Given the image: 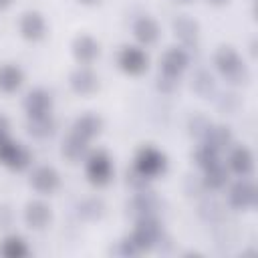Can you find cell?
<instances>
[{"label": "cell", "mask_w": 258, "mask_h": 258, "mask_svg": "<svg viewBox=\"0 0 258 258\" xmlns=\"http://www.w3.org/2000/svg\"><path fill=\"white\" fill-rule=\"evenodd\" d=\"M214 64L224 75V79H228L232 85H242V83H246L250 79L248 67L242 62L240 54L232 46L218 48V52L214 56Z\"/></svg>", "instance_id": "obj_1"}, {"label": "cell", "mask_w": 258, "mask_h": 258, "mask_svg": "<svg viewBox=\"0 0 258 258\" xmlns=\"http://www.w3.org/2000/svg\"><path fill=\"white\" fill-rule=\"evenodd\" d=\"M131 242L135 244V248L139 252H147L153 250L159 240L163 238V228L159 224V220L155 216H147V218H139L135 224V230L131 232Z\"/></svg>", "instance_id": "obj_2"}, {"label": "cell", "mask_w": 258, "mask_h": 258, "mask_svg": "<svg viewBox=\"0 0 258 258\" xmlns=\"http://www.w3.org/2000/svg\"><path fill=\"white\" fill-rule=\"evenodd\" d=\"M165 165H167L165 155L155 147H143V149H139V153L135 157V169L141 171L149 179L161 175L165 171Z\"/></svg>", "instance_id": "obj_3"}, {"label": "cell", "mask_w": 258, "mask_h": 258, "mask_svg": "<svg viewBox=\"0 0 258 258\" xmlns=\"http://www.w3.org/2000/svg\"><path fill=\"white\" fill-rule=\"evenodd\" d=\"M113 175V163L111 157L105 151H93L87 157V177L95 185H105L109 183Z\"/></svg>", "instance_id": "obj_4"}, {"label": "cell", "mask_w": 258, "mask_h": 258, "mask_svg": "<svg viewBox=\"0 0 258 258\" xmlns=\"http://www.w3.org/2000/svg\"><path fill=\"white\" fill-rule=\"evenodd\" d=\"M0 163L8 165L10 169L20 171V169L28 167V163H30V153H28L20 143H14V141L8 139V135H6V137L0 139Z\"/></svg>", "instance_id": "obj_5"}, {"label": "cell", "mask_w": 258, "mask_h": 258, "mask_svg": "<svg viewBox=\"0 0 258 258\" xmlns=\"http://www.w3.org/2000/svg\"><path fill=\"white\" fill-rule=\"evenodd\" d=\"M256 198H258L256 187H254V183L248 181V179L236 181V183L230 187V194H228V202H230V206L236 208V210H250V208H254V206H256Z\"/></svg>", "instance_id": "obj_6"}, {"label": "cell", "mask_w": 258, "mask_h": 258, "mask_svg": "<svg viewBox=\"0 0 258 258\" xmlns=\"http://www.w3.org/2000/svg\"><path fill=\"white\" fill-rule=\"evenodd\" d=\"M147 54L143 48H137V46H125L121 52H119V67L129 73V75H141L145 69H147Z\"/></svg>", "instance_id": "obj_7"}, {"label": "cell", "mask_w": 258, "mask_h": 258, "mask_svg": "<svg viewBox=\"0 0 258 258\" xmlns=\"http://www.w3.org/2000/svg\"><path fill=\"white\" fill-rule=\"evenodd\" d=\"M52 220V214H50V208L40 202V200H34L26 206L24 210V222L28 228L32 230H44Z\"/></svg>", "instance_id": "obj_8"}, {"label": "cell", "mask_w": 258, "mask_h": 258, "mask_svg": "<svg viewBox=\"0 0 258 258\" xmlns=\"http://www.w3.org/2000/svg\"><path fill=\"white\" fill-rule=\"evenodd\" d=\"M58 183H60L58 173H56L52 167H48V165L36 167V169L32 171V175H30V185H32L38 194H52V191L58 187Z\"/></svg>", "instance_id": "obj_9"}, {"label": "cell", "mask_w": 258, "mask_h": 258, "mask_svg": "<svg viewBox=\"0 0 258 258\" xmlns=\"http://www.w3.org/2000/svg\"><path fill=\"white\" fill-rule=\"evenodd\" d=\"M173 32L177 36V40L185 46H196L198 36H200V24L189 18L187 14H181L173 20Z\"/></svg>", "instance_id": "obj_10"}, {"label": "cell", "mask_w": 258, "mask_h": 258, "mask_svg": "<svg viewBox=\"0 0 258 258\" xmlns=\"http://www.w3.org/2000/svg\"><path fill=\"white\" fill-rule=\"evenodd\" d=\"M189 58L187 52L183 48H169L163 56H161V75H169V77H179L185 67H187Z\"/></svg>", "instance_id": "obj_11"}, {"label": "cell", "mask_w": 258, "mask_h": 258, "mask_svg": "<svg viewBox=\"0 0 258 258\" xmlns=\"http://www.w3.org/2000/svg\"><path fill=\"white\" fill-rule=\"evenodd\" d=\"M50 107H52V99L44 89H34L24 99V109H26L28 117L50 115Z\"/></svg>", "instance_id": "obj_12"}, {"label": "cell", "mask_w": 258, "mask_h": 258, "mask_svg": "<svg viewBox=\"0 0 258 258\" xmlns=\"http://www.w3.org/2000/svg\"><path fill=\"white\" fill-rule=\"evenodd\" d=\"M129 212L139 220V218H147V216H155L157 214V198L145 189V191H137L131 202H129Z\"/></svg>", "instance_id": "obj_13"}, {"label": "cell", "mask_w": 258, "mask_h": 258, "mask_svg": "<svg viewBox=\"0 0 258 258\" xmlns=\"http://www.w3.org/2000/svg\"><path fill=\"white\" fill-rule=\"evenodd\" d=\"M46 32V22L38 12H24L20 18V34L26 40H40Z\"/></svg>", "instance_id": "obj_14"}, {"label": "cell", "mask_w": 258, "mask_h": 258, "mask_svg": "<svg viewBox=\"0 0 258 258\" xmlns=\"http://www.w3.org/2000/svg\"><path fill=\"white\" fill-rule=\"evenodd\" d=\"M73 54L79 62L89 64L99 56V42L89 34H81L73 42Z\"/></svg>", "instance_id": "obj_15"}, {"label": "cell", "mask_w": 258, "mask_h": 258, "mask_svg": "<svg viewBox=\"0 0 258 258\" xmlns=\"http://www.w3.org/2000/svg\"><path fill=\"white\" fill-rule=\"evenodd\" d=\"M69 83H71V89H73L75 93H79V95H91V93L97 91V85H99L97 75H95L91 69H87V67L77 69V71L71 75Z\"/></svg>", "instance_id": "obj_16"}, {"label": "cell", "mask_w": 258, "mask_h": 258, "mask_svg": "<svg viewBox=\"0 0 258 258\" xmlns=\"http://www.w3.org/2000/svg\"><path fill=\"white\" fill-rule=\"evenodd\" d=\"M228 165H230V169H232L236 175L246 177V175H250L252 169H254V157H252V153H250L248 147H236V149L230 153V157H228Z\"/></svg>", "instance_id": "obj_17"}, {"label": "cell", "mask_w": 258, "mask_h": 258, "mask_svg": "<svg viewBox=\"0 0 258 258\" xmlns=\"http://www.w3.org/2000/svg\"><path fill=\"white\" fill-rule=\"evenodd\" d=\"M133 34L141 44H153L159 38V26H157V22L153 18L141 16L133 24Z\"/></svg>", "instance_id": "obj_18"}, {"label": "cell", "mask_w": 258, "mask_h": 258, "mask_svg": "<svg viewBox=\"0 0 258 258\" xmlns=\"http://www.w3.org/2000/svg\"><path fill=\"white\" fill-rule=\"evenodd\" d=\"M87 139H83L81 135H77V133H73L71 131V135L64 139V143H62V155L69 159V161H73V163H77V161H83L85 157H87Z\"/></svg>", "instance_id": "obj_19"}, {"label": "cell", "mask_w": 258, "mask_h": 258, "mask_svg": "<svg viewBox=\"0 0 258 258\" xmlns=\"http://www.w3.org/2000/svg\"><path fill=\"white\" fill-rule=\"evenodd\" d=\"M101 127H103V121H101L97 115L85 113V115L77 117V121H75V125H73V133H77V135H81L83 139L89 141L91 137H95V135L101 131Z\"/></svg>", "instance_id": "obj_20"}, {"label": "cell", "mask_w": 258, "mask_h": 258, "mask_svg": "<svg viewBox=\"0 0 258 258\" xmlns=\"http://www.w3.org/2000/svg\"><path fill=\"white\" fill-rule=\"evenodd\" d=\"M202 141H204L206 145L214 147L216 151H222V149H226V147L230 145L232 133H230V129L224 127V125H210V129L206 131V135H204Z\"/></svg>", "instance_id": "obj_21"}, {"label": "cell", "mask_w": 258, "mask_h": 258, "mask_svg": "<svg viewBox=\"0 0 258 258\" xmlns=\"http://www.w3.org/2000/svg\"><path fill=\"white\" fill-rule=\"evenodd\" d=\"M22 71L16 64H2L0 67V91L14 93L22 85Z\"/></svg>", "instance_id": "obj_22"}, {"label": "cell", "mask_w": 258, "mask_h": 258, "mask_svg": "<svg viewBox=\"0 0 258 258\" xmlns=\"http://www.w3.org/2000/svg\"><path fill=\"white\" fill-rule=\"evenodd\" d=\"M0 254L6 256V258H24L28 254V246H26L24 238H20L16 234H10V236L2 238V242H0Z\"/></svg>", "instance_id": "obj_23"}, {"label": "cell", "mask_w": 258, "mask_h": 258, "mask_svg": "<svg viewBox=\"0 0 258 258\" xmlns=\"http://www.w3.org/2000/svg\"><path fill=\"white\" fill-rule=\"evenodd\" d=\"M204 171H206L204 173V185L206 187H210V189H222L226 185V181H228V169L220 161L214 163V165H210V167H206Z\"/></svg>", "instance_id": "obj_24"}, {"label": "cell", "mask_w": 258, "mask_h": 258, "mask_svg": "<svg viewBox=\"0 0 258 258\" xmlns=\"http://www.w3.org/2000/svg\"><path fill=\"white\" fill-rule=\"evenodd\" d=\"M54 131V121L50 115H40V117H28V133L42 139L48 137Z\"/></svg>", "instance_id": "obj_25"}, {"label": "cell", "mask_w": 258, "mask_h": 258, "mask_svg": "<svg viewBox=\"0 0 258 258\" xmlns=\"http://www.w3.org/2000/svg\"><path fill=\"white\" fill-rule=\"evenodd\" d=\"M105 212V204L99 200V198H87L79 204V216L87 222H95L103 216Z\"/></svg>", "instance_id": "obj_26"}, {"label": "cell", "mask_w": 258, "mask_h": 258, "mask_svg": "<svg viewBox=\"0 0 258 258\" xmlns=\"http://www.w3.org/2000/svg\"><path fill=\"white\" fill-rule=\"evenodd\" d=\"M191 89L200 95V97H210L216 89V83H214V77L208 73V71H198L194 75V81H191Z\"/></svg>", "instance_id": "obj_27"}, {"label": "cell", "mask_w": 258, "mask_h": 258, "mask_svg": "<svg viewBox=\"0 0 258 258\" xmlns=\"http://www.w3.org/2000/svg\"><path fill=\"white\" fill-rule=\"evenodd\" d=\"M196 161H198L200 167L206 169V167H210V165H214V163L220 161V151H216L214 147L202 143V145L196 149Z\"/></svg>", "instance_id": "obj_28"}, {"label": "cell", "mask_w": 258, "mask_h": 258, "mask_svg": "<svg viewBox=\"0 0 258 258\" xmlns=\"http://www.w3.org/2000/svg\"><path fill=\"white\" fill-rule=\"evenodd\" d=\"M127 183L135 189V191H145L147 189V183H149V177H145L141 171H137L135 167L127 173Z\"/></svg>", "instance_id": "obj_29"}, {"label": "cell", "mask_w": 258, "mask_h": 258, "mask_svg": "<svg viewBox=\"0 0 258 258\" xmlns=\"http://www.w3.org/2000/svg\"><path fill=\"white\" fill-rule=\"evenodd\" d=\"M210 125H212V123H210L206 117H202V115L194 117V119H191V123H189L191 133H194L196 137H200V139H204V135H206V131L210 129Z\"/></svg>", "instance_id": "obj_30"}, {"label": "cell", "mask_w": 258, "mask_h": 258, "mask_svg": "<svg viewBox=\"0 0 258 258\" xmlns=\"http://www.w3.org/2000/svg\"><path fill=\"white\" fill-rule=\"evenodd\" d=\"M117 252H119L121 256H137V254H141V252L135 248V244L131 242V238H129V236H127L125 240H121V242H119Z\"/></svg>", "instance_id": "obj_31"}, {"label": "cell", "mask_w": 258, "mask_h": 258, "mask_svg": "<svg viewBox=\"0 0 258 258\" xmlns=\"http://www.w3.org/2000/svg\"><path fill=\"white\" fill-rule=\"evenodd\" d=\"M157 87H159L163 93H171V91L177 87V77L161 75V77H159V83H157Z\"/></svg>", "instance_id": "obj_32"}, {"label": "cell", "mask_w": 258, "mask_h": 258, "mask_svg": "<svg viewBox=\"0 0 258 258\" xmlns=\"http://www.w3.org/2000/svg\"><path fill=\"white\" fill-rule=\"evenodd\" d=\"M12 224V210L4 204H0V228H8Z\"/></svg>", "instance_id": "obj_33"}, {"label": "cell", "mask_w": 258, "mask_h": 258, "mask_svg": "<svg viewBox=\"0 0 258 258\" xmlns=\"http://www.w3.org/2000/svg\"><path fill=\"white\" fill-rule=\"evenodd\" d=\"M8 135V119L4 115H0V139Z\"/></svg>", "instance_id": "obj_34"}, {"label": "cell", "mask_w": 258, "mask_h": 258, "mask_svg": "<svg viewBox=\"0 0 258 258\" xmlns=\"http://www.w3.org/2000/svg\"><path fill=\"white\" fill-rule=\"evenodd\" d=\"M210 4H216V6H220V4H226L228 0H208Z\"/></svg>", "instance_id": "obj_35"}, {"label": "cell", "mask_w": 258, "mask_h": 258, "mask_svg": "<svg viewBox=\"0 0 258 258\" xmlns=\"http://www.w3.org/2000/svg\"><path fill=\"white\" fill-rule=\"evenodd\" d=\"M79 2H81V4H89V6H91V4H97L99 0H79Z\"/></svg>", "instance_id": "obj_36"}, {"label": "cell", "mask_w": 258, "mask_h": 258, "mask_svg": "<svg viewBox=\"0 0 258 258\" xmlns=\"http://www.w3.org/2000/svg\"><path fill=\"white\" fill-rule=\"evenodd\" d=\"M10 2H12V0H0V8H6Z\"/></svg>", "instance_id": "obj_37"}, {"label": "cell", "mask_w": 258, "mask_h": 258, "mask_svg": "<svg viewBox=\"0 0 258 258\" xmlns=\"http://www.w3.org/2000/svg\"><path fill=\"white\" fill-rule=\"evenodd\" d=\"M175 2H181V4H187V2H194V0H175Z\"/></svg>", "instance_id": "obj_38"}]
</instances>
